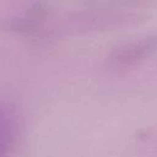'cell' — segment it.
I'll use <instances>...</instances> for the list:
<instances>
[{"label":"cell","instance_id":"cell-1","mask_svg":"<svg viewBox=\"0 0 157 157\" xmlns=\"http://www.w3.org/2000/svg\"><path fill=\"white\" fill-rule=\"evenodd\" d=\"M157 50V36H150L134 43L125 44L112 53L109 66L114 70H126L140 64Z\"/></svg>","mask_w":157,"mask_h":157},{"label":"cell","instance_id":"cell-2","mask_svg":"<svg viewBox=\"0 0 157 157\" xmlns=\"http://www.w3.org/2000/svg\"><path fill=\"white\" fill-rule=\"evenodd\" d=\"M12 129L5 123L0 121V157H5L12 144Z\"/></svg>","mask_w":157,"mask_h":157}]
</instances>
